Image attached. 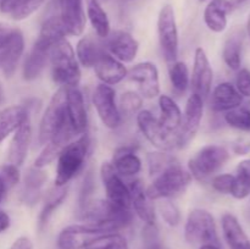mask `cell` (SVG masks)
Masks as SVG:
<instances>
[{"mask_svg":"<svg viewBox=\"0 0 250 249\" xmlns=\"http://www.w3.org/2000/svg\"><path fill=\"white\" fill-rule=\"evenodd\" d=\"M66 31L60 17L51 16L43 23L39 37L34 42L23 63V78L26 81H33L42 75L46 63L50 60V53L53 46L66 38Z\"/></svg>","mask_w":250,"mask_h":249,"instance_id":"1","label":"cell"},{"mask_svg":"<svg viewBox=\"0 0 250 249\" xmlns=\"http://www.w3.org/2000/svg\"><path fill=\"white\" fill-rule=\"evenodd\" d=\"M51 76L60 87H77L81 81V68L72 45L66 38L59 41L50 53Z\"/></svg>","mask_w":250,"mask_h":249,"instance_id":"2","label":"cell"},{"mask_svg":"<svg viewBox=\"0 0 250 249\" xmlns=\"http://www.w3.org/2000/svg\"><path fill=\"white\" fill-rule=\"evenodd\" d=\"M90 148V138L82 133L75 142H70L58 156L55 186H66L82 171Z\"/></svg>","mask_w":250,"mask_h":249,"instance_id":"3","label":"cell"},{"mask_svg":"<svg viewBox=\"0 0 250 249\" xmlns=\"http://www.w3.org/2000/svg\"><path fill=\"white\" fill-rule=\"evenodd\" d=\"M192 175L181 165H176L156 176L146 189L149 199H170L186 192L192 182Z\"/></svg>","mask_w":250,"mask_h":249,"instance_id":"4","label":"cell"},{"mask_svg":"<svg viewBox=\"0 0 250 249\" xmlns=\"http://www.w3.org/2000/svg\"><path fill=\"white\" fill-rule=\"evenodd\" d=\"M185 237L186 241L193 246L211 244L220 247L214 216L204 209H194L189 212L186 222Z\"/></svg>","mask_w":250,"mask_h":249,"instance_id":"5","label":"cell"},{"mask_svg":"<svg viewBox=\"0 0 250 249\" xmlns=\"http://www.w3.org/2000/svg\"><path fill=\"white\" fill-rule=\"evenodd\" d=\"M229 159V150L225 146L209 144L203 146L193 158H190L188 163L189 173L195 180L203 182L216 173Z\"/></svg>","mask_w":250,"mask_h":249,"instance_id":"6","label":"cell"},{"mask_svg":"<svg viewBox=\"0 0 250 249\" xmlns=\"http://www.w3.org/2000/svg\"><path fill=\"white\" fill-rule=\"evenodd\" d=\"M70 124L66 111L65 88L60 87L51 98L39 126V143L46 144L60 129Z\"/></svg>","mask_w":250,"mask_h":249,"instance_id":"7","label":"cell"},{"mask_svg":"<svg viewBox=\"0 0 250 249\" xmlns=\"http://www.w3.org/2000/svg\"><path fill=\"white\" fill-rule=\"evenodd\" d=\"M137 124L143 136L161 151L180 148V136L164 128L159 119L148 110H141L137 115Z\"/></svg>","mask_w":250,"mask_h":249,"instance_id":"8","label":"cell"},{"mask_svg":"<svg viewBox=\"0 0 250 249\" xmlns=\"http://www.w3.org/2000/svg\"><path fill=\"white\" fill-rule=\"evenodd\" d=\"M158 36L161 51L167 62H175L178 56V29L175 10L164 5L158 17Z\"/></svg>","mask_w":250,"mask_h":249,"instance_id":"9","label":"cell"},{"mask_svg":"<svg viewBox=\"0 0 250 249\" xmlns=\"http://www.w3.org/2000/svg\"><path fill=\"white\" fill-rule=\"evenodd\" d=\"M99 119L103 124L110 129H115L121 124V114L116 105V94L115 90L107 84H99L94 89L92 97Z\"/></svg>","mask_w":250,"mask_h":249,"instance_id":"10","label":"cell"},{"mask_svg":"<svg viewBox=\"0 0 250 249\" xmlns=\"http://www.w3.org/2000/svg\"><path fill=\"white\" fill-rule=\"evenodd\" d=\"M100 177L106 192V200L121 209L131 210V193L121 180L111 163H104L100 167Z\"/></svg>","mask_w":250,"mask_h":249,"instance_id":"11","label":"cell"},{"mask_svg":"<svg viewBox=\"0 0 250 249\" xmlns=\"http://www.w3.org/2000/svg\"><path fill=\"white\" fill-rule=\"evenodd\" d=\"M104 233H110L95 225H71L65 227L58 237L60 249H84L93 239Z\"/></svg>","mask_w":250,"mask_h":249,"instance_id":"12","label":"cell"},{"mask_svg":"<svg viewBox=\"0 0 250 249\" xmlns=\"http://www.w3.org/2000/svg\"><path fill=\"white\" fill-rule=\"evenodd\" d=\"M204 112V103L198 94L193 93L187 100L185 115L182 116V124L180 128V148L187 145L199 129Z\"/></svg>","mask_w":250,"mask_h":249,"instance_id":"13","label":"cell"},{"mask_svg":"<svg viewBox=\"0 0 250 249\" xmlns=\"http://www.w3.org/2000/svg\"><path fill=\"white\" fill-rule=\"evenodd\" d=\"M129 80L138 84L142 97L153 99L160 94V82H159V71L151 62H141L129 70L127 73Z\"/></svg>","mask_w":250,"mask_h":249,"instance_id":"14","label":"cell"},{"mask_svg":"<svg viewBox=\"0 0 250 249\" xmlns=\"http://www.w3.org/2000/svg\"><path fill=\"white\" fill-rule=\"evenodd\" d=\"M105 49L121 62H132L136 59L139 43L131 33L126 31L110 32L105 38Z\"/></svg>","mask_w":250,"mask_h":249,"instance_id":"15","label":"cell"},{"mask_svg":"<svg viewBox=\"0 0 250 249\" xmlns=\"http://www.w3.org/2000/svg\"><path fill=\"white\" fill-rule=\"evenodd\" d=\"M212 80H214V72L207 53L203 48H198L195 50L194 66H193V75L190 81L194 94H198L202 99L208 98L211 90Z\"/></svg>","mask_w":250,"mask_h":249,"instance_id":"16","label":"cell"},{"mask_svg":"<svg viewBox=\"0 0 250 249\" xmlns=\"http://www.w3.org/2000/svg\"><path fill=\"white\" fill-rule=\"evenodd\" d=\"M65 100L66 111L71 126L77 134L84 133L88 124V115L82 92L78 89V87H66Z\"/></svg>","mask_w":250,"mask_h":249,"instance_id":"17","label":"cell"},{"mask_svg":"<svg viewBox=\"0 0 250 249\" xmlns=\"http://www.w3.org/2000/svg\"><path fill=\"white\" fill-rule=\"evenodd\" d=\"M24 50V38L20 29L12 28L9 38L0 50V67L6 77H11L16 71L19 61Z\"/></svg>","mask_w":250,"mask_h":249,"instance_id":"18","label":"cell"},{"mask_svg":"<svg viewBox=\"0 0 250 249\" xmlns=\"http://www.w3.org/2000/svg\"><path fill=\"white\" fill-rule=\"evenodd\" d=\"M60 20L65 31L71 36H81L85 27V14L83 0H58Z\"/></svg>","mask_w":250,"mask_h":249,"instance_id":"19","label":"cell"},{"mask_svg":"<svg viewBox=\"0 0 250 249\" xmlns=\"http://www.w3.org/2000/svg\"><path fill=\"white\" fill-rule=\"evenodd\" d=\"M75 129L72 128L71 124H67L62 129L58 132L50 141L44 144L43 150L38 155V158L34 161V166L39 168H43L45 166L50 165L54 160L59 156L63 148L71 142L73 136H76Z\"/></svg>","mask_w":250,"mask_h":249,"instance_id":"20","label":"cell"},{"mask_svg":"<svg viewBox=\"0 0 250 249\" xmlns=\"http://www.w3.org/2000/svg\"><path fill=\"white\" fill-rule=\"evenodd\" d=\"M94 71L97 73L98 78L104 84L107 85L117 84L122 80H125L127 77V73H128L124 62L117 60L116 58H114L107 51H105L102 58L95 63Z\"/></svg>","mask_w":250,"mask_h":249,"instance_id":"21","label":"cell"},{"mask_svg":"<svg viewBox=\"0 0 250 249\" xmlns=\"http://www.w3.org/2000/svg\"><path fill=\"white\" fill-rule=\"evenodd\" d=\"M129 193H131V202L134 211L138 215L139 219L146 225H155L156 214L151 199L146 195V189L141 180H136L129 186Z\"/></svg>","mask_w":250,"mask_h":249,"instance_id":"22","label":"cell"},{"mask_svg":"<svg viewBox=\"0 0 250 249\" xmlns=\"http://www.w3.org/2000/svg\"><path fill=\"white\" fill-rule=\"evenodd\" d=\"M31 139L32 127L28 119L15 131L14 138H12L11 143H10L9 151H7V160H9V164H12V165L17 166V167L23 164L27 153H28Z\"/></svg>","mask_w":250,"mask_h":249,"instance_id":"23","label":"cell"},{"mask_svg":"<svg viewBox=\"0 0 250 249\" xmlns=\"http://www.w3.org/2000/svg\"><path fill=\"white\" fill-rule=\"evenodd\" d=\"M234 5L231 0H211L204 10V22L210 31L221 33L227 27V16Z\"/></svg>","mask_w":250,"mask_h":249,"instance_id":"24","label":"cell"},{"mask_svg":"<svg viewBox=\"0 0 250 249\" xmlns=\"http://www.w3.org/2000/svg\"><path fill=\"white\" fill-rule=\"evenodd\" d=\"M243 97L239 94L237 88L229 82H222L216 85L211 95V109L214 111H229L241 106Z\"/></svg>","mask_w":250,"mask_h":249,"instance_id":"25","label":"cell"},{"mask_svg":"<svg viewBox=\"0 0 250 249\" xmlns=\"http://www.w3.org/2000/svg\"><path fill=\"white\" fill-rule=\"evenodd\" d=\"M112 166L120 176L132 177L142 170V161L136 154L133 146L117 148L112 158Z\"/></svg>","mask_w":250,"mask_h":249,"instance_id":"26","label":"cell"},{"mask_svg":"<svg viewBox=\"0 0 250 249\" xmlns=\"http://www.w3.org/2000/svg\"><path fill=\"white\" fill-rule=\"evenodd\" d=\"M222 231L229 249H250V241L234 215L226 212L222 216Z\"/></svg>","mask_w":250,"mask_h":249,"instance_id":"27","label":"cell"},{"mask_svg":"<svg viewBox=\"0 0 250 249\" xmlns=\"http://www.w3.org/2000/svg\"><path fill=\"white\" fill-rule=\"evenodd\" d=\"M28 110L22 105H12L0 111V143L28 120Z\"/></svg>","mask_w":250,"mask_h":249,"instance_id":"28","label":"cell"},{"mask_svg":"<svg viewBox=\"0 0 250 249\" xmlns=\"http://www.w3.org/2000/svg\"><path fill=\"white\" fill-rule=\"evenodd\" d=\"M159 106H160V117L159 121L164 128L171 133L180 136V128L182 124V112L178 105L173 99L167 95H160L159 98Z\"/></svg>","mask_w":250,"mask_h":249,"instance_id":"29","label":"cell"},{"mask_svg":"<svg viewBox=\"0 0 250 249\" xmlns=\"http://www.w3.org/2000/svg\"><path fill=\"white\" fill-rule=\"evenodd\" d=\"M106 51L104 44L99 41H95L92 37H83L80 39L76 46V55H77L78 62L84 67H94L103 54Z\"/></svg>","mask_w":250,"mask_h":249,"instance_id":"30","label":"cell"},{"mask_svg":"<svg viewBox=\"0 0 250 249\" xmlns=\"http://www.w3.org/2000/svg\"><path fill=\"white\" fill-rule=\"evenodd\" d=\"M244 42V32L241 28H237L227 37L222 51V58L225 63L231 70L237 71L241 68L242 63V48Z\"/></svg>","mask_w":250,"mask_h":249,"instance_id":"31","label":"cell"},{"mask_svg":"<svg viewBox=\"0 0 250 249\" xmlns=\"http://www.w3.org/2000/svg\"><path fill=\"white\" fill-rule=\"evenodd\" d=\"M45 0H0V11L21 21L36 12Z\"/></svg>","mask_w":250,"mask_h":249,"instance_id":"32","label":"cell"},{"mask_svg":"<svg viewBox=\"0 0 250 249\" xmlns=\"http://www.w3.org/2000/svg\"><path fill=\"white\" fill-rule=\"evenodd\" d=\"M87 16L89 19L90 24L99 38L105 39L110 34V21L107 14L99 0H89L87 5Z\"/></svg>","mask_w":250,"mask_h":249,"instance_id":"33","label":"cell"},{"mask_svg":"<svg viewBox=\"0 0 250 249\" xmlns=\"http://www.w3.org/2000/svg\"><path fill=\"white\" fill-rule=\"evenodd\" d=\"M67 195V186H62V187H58L49 190L48 195L45 198V202H44L43 208L41 210V214H39L38 219V227L39 229H43L44 227L48 224L49 219L53 215V212L58 209L61 205V203L63 202V199Z\"/></svg>","mask_w":250,"mask_h":249,"instance_id":"34","label":"cell"},{"mask_svg":"<svg viewBox=\"0 0 250 249\" xmlns=\"http://www.w3.org/2000/svg\"><path fill=\"white\" fill-rule=\"evenodd\" d=\"M46 181V173L43 168L31 167L24 176V199L27 203H33L38 198L39 192Z\"/></svg>","mask_w":250,"mask_h":249,"instance_id":"35","label":"cell"},{"mask_svg":"<svg viewBox=\"0 0 250 249\" xmlns=\"http://www.w3.org/2000/svg\"><path fill=\"white\" fill-rule=\"evenodd\" d=\"M231 194L236 199H244L250 194V159L242 160L237 166Z\"/></svg>","mask_w":250,"mask_h":249,"instance_id":"36","label":"cell"},{"mask_svg":"<svg viewBox=\"0 0 250 249\" xmlns=\"http://www.w3.org/2000/svg\"><path fill=\"white\" fill-rule=\"evenodd\" d=\"M148 160L149 173L151 177H156L164 171L168 170L170 167L176 165H180L177 159L171 154L165 153V151H155V153H149L146 156Z\"/></svg>","mask_w":250,"mask_h":249,"instance_id":"37","label":"cell"},{"mask_svg":"<svg viewBox=\"0 0 250 249\" xmlns=\"http://www.w3.org/2000/svg\"><path fill=\"white\" fill-rule=\"evenodd\" d=\"M84 249H129V247L122 234L110 232L93 239Z\"/></svg>","mask_w":250,"mask_h":249,"instance_id":"38","label":"cell"},{"mask_svg":"<svg viewBox=\"0 0 250 249\" xmlns=\"http://www.w3.org/2000/svg\"><path fill=\"white\" fill-rule=\"evenodd\" d=\"M170 81L173 89L178 93H185L189 85V71L182 61H175L170 68Z\"/></svg>","mask_w":250,"mask_h":249,"instance_id":"39","label":"cell"},{"mask_svg":"<svg viewBox=\"0 0 250 249\" xmlns=\"http://www.w3.org/2000/svg\"><path fill=\"white\" fill-rule=\"evenodd\" d=\"M225 121L233 128L249 131L250 129V111L246 107H236L227 111L225 115Z\"/></svg>","mask_w":250,"mask_h":249,"instance_id":"40","label":"cell"},{"mask_svg":"<svg viewBox=\"0 0 250 249\" xmlns=\"http://www.w3.org/2000/svg\"><path fill=\"white\" fill-rule=\"evenodd\" d=\"M159 211L168 226L176 227L181 222V212L171 200L165 199L159 205Z\"/></svg>","mask_w":250,"mask_h":249,"instance_id":"41","label":"cell"},{"mask_svg":"<svg viewBox=\"0 0 250 249\" xmlns=\"http://www.w3.org/2000/svg\"><path fill=\"white\" fill-rule=\"evenodd\" d=\"M143 104V99L141 95L136 92H126L122 94L120 99V105H121V111L126 115H132L138 111Z\"/></svg>","mask_w":250,"mask_h":249,"instance_id":"42","label":"cell"},{"mask_svg":"<svg viewBox=\"0 0 250 249\" xmlns=\"http://www.w3.org/2000/svg\"><path fill=\"white\" fill-rule=\"evenodd\" d=\"M143 239L146 249H167L161 242L155 225H146L143 229Z\"/></svg>","mask_w":250,"mask_h":249,"instance_id":"43","label":"cell"},{"mask_svg":"<svg viewBox=\"0 0 250 249\" xmlns=\"http://www.w3.org/2000/svg\"><path fill=\"white\" fill-rule=\"evenodd\" d=\"M233 180H234V176L231 175V173L217 175L212 178L211 186L216 192L222 193V194H231Z\"/></svg>","mask_w":250,"mask_h":249,"instance_id":"44","label":"cell"},{"mask_svg":"<svg viewBox=\"0 0 250 249\" xmlns=\"http://www.w3.org/2000/svg\"><path fill=\"white\" fill-rule=\"evenodd\" d=\"M236 88L242 97L250 98V71L248 68H239L236 78Z\"/></svg>","mask_w":250,"mask_h":249,"instance_id":"45","label":"cell"},{"mask_svg":"<svg viewBox=\"0 0 250 249\" xmlns=\"http://www.w3.org/2000/svg\"><path fill=\"white\" fill-rule=\"evenodd\" d=\"M2 176V180H4L5 185H6L7 189H10L11 187H14L16 183H19L20 181V171L19 167L12 164H6L1 167V171H0Z\"/></svg>","mask_w":250,"mask_h":249,"instance_id":"46","label":"cell"},{"mask_svg":"<svg viewBox=\"0 0 250 249\" xmlns=\"http://www.w3.org/2000/svg\"><path fill=\"white\" fill-rule=\"evenodd\" d=\"M93 189H94V180H93L92 172L88 173L84 178V182H83L82 189H81L80 194V207H83L84 204H87L90 200V195H92Z\"/></svg>","mask_w":250,"mask_h":249,"instance_id":"47","label":"cell"},{"mask_svg":"<svg viewBox=\"0 0 250 249\" xmlns=\"http://www.w3.org/2000/svg\"><path fill=\"white\" fill-rule=\"evenodd\" d=\"M232 148L237 155H247L250 151V142L244 138H239L234 142Z\"/></svg>","mask_w":250,"mask_h":249,"instance_id":"48","label":"cell"},{"mask_svg":"<svg viewBox=\"0 0 250 249\" xmlns=\"http://www.w3.org/2000/svg\"><path fill=\"white\" fill-rule=\"evenodd\" d=\"M10 249H33V244H32L31 239L27 237H20L12 243Z\"/></svg>","mask_w":250,"mask_h":249,"instance_id":"49","label":"cell"},{"mask_svg":"<svg viewBox=\"0 0 250 249\" xmlns=\"http://www.w3.org/2000/svg\"><path fill=\"white\" fill-rule=\"evenodd\" d=\"M11 31L12 28L10 26H7V24H4V23H0V50H1V48L4 46L5 42L7 41V38H9Z\"/></svg>","mask_w":250,"mask_h":249,"instance_id":"50","label":"cell"},{"mask_svg":"<svg viewBox=\"0 0 250 249\" xmlns=\"http://www.w3.org/2000/svg\"><path fill=\"white\" fill-rule=\"evenodd\" d=\"M10 227V217L5 211L0 210V233Z\"/></svg>","mask_w":250,"mask_h":249,"instance_id":"51","label":"cell"},{"mask_svg":"<svg viewBox=\"0 0 250 249\" xmlns=\"http://www.w3.org/2000/svg\"><path fill=\"white\" fill-rule=\"evenodd\" d=\"M7 188H6V185H5L4 180H2V176L1 173H0V203H1L2 198H4L5 193H6Z\"/></svg>","mask_w":250,"mask_h":249,"instance_id":"52","label":"cell"},{"mask_svg":"<svg viewBox=\"0 0 250 249\" xmlns=\"http://www.w3.org/2000/svg\"><path fill=\"white\" fill-rule=\"evenodd\" d=\"M4 99H5V97H4V88H2V84H1V83H0V105H1L2 103H4Z\"/></svg>","mask_w":250,"mask_h":249,"instance_id":"53","label":"cell"},{"mask_svg":"<svg viewBox=\"0 0 250 249\" xmlns=\"http://www.w3.org/2000/svg\"><path fill=\"white\" fill-rule=\"evenodd\" d=\"M199 249H220V247L211 246V244H205V246H200Z\"/></svg>","mask_w":250,"mask_h":249,"instance_id":"54","label":"cell"},{"mask_svg":"<svg viewBox=\"0 0 250 249\" xmlns=\"http://www.w3.org/2000/svg\"><path fill=\"white\" fill-rule=\"evenodd\" d=\"M246 1H248V0H231L232 4L236 6V5H241V4H244Z\"/></svg>","mask_w":250,"mask_h":249,"instance_id":"55","label":"cell"},{"mask_svg":"<svg viewBox=\"0 0 250 249\" xmlns=\"http://www.w3.org/2000/svg\"><path fill=\"white\" fill-rule=\"evenodd\" d=\"M247 32H248V36L250 38V14H249V17H248V22H247Z\"/></svg>","mask_w":250,"mask_h":249,"instance_id":"56","label":"cell"},{"mask_svg":"<svg viewBox=\"0 0 250 249\" xmlns=\"http://www.w3.org/2000/svg\"><path fill=\"white\" fill-rule=\"evenodd\" d=\"M200 2H204V1H208V0H199Z\"/></svg>","mask_w":250,"mask_h":249,"instance_id":"57","label":"cell"}]
</instances>
